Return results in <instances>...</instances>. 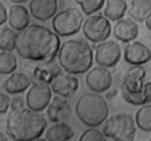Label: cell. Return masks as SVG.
I'll return each mask as SVG.
<instances>
[{
	"label": "cell",
	"mask_w": 151,
	"mask_h": 141,
	"mask_svg": "<svg viewBox=\"0 0 151 141\" xmlns=\"http://www.w3.org/2000/svg\"><path fill=\"white\" fill-rule=\"evenodd\" d=\"M8 21L12 29L20 32L26 29L30 23L29 11L22 4H13L9 10Z\"/></svg>",
	"instance_id": "cell-18"
},
{
	"label": "cell",
	"mask_w": 151,
	"mask_h": 141,
	"mask_svg": "<svg viewBox=\"0 0 151 141\" xmlns=\"http://www.w3.org/2000/svg\"><path fill=\"white\" fill-rule=\"evenodd\" d=\"M75 111L78 118L86 126L97 128L108 119L109 108L104 97L94 93L81 95L77 101Z\"/></svg>",
	"instance_id": "cell-4"
},
{
	"label": "cell",
	"mask_w": 151,
	"mask_h": 141,
	"mask_svg": "<svg viewBox=\"0 0 151 141\" xmlns=\"http://www.w3.org/2000/svg\"><path fill=\"white\" fill-rule=\"evenodd\" d=\"M48 141H69L75 135L72 128L65 122L55 123L46 131Z\"/></svg>",
	"instance_id": "cell-20"
},
{
	"label": "cell",
	"mask_w": 151,
	"mask_h": 141,
	"mask_svg": "<svg viewBox=\"0 0 151 141\" xmlns=\"http://www.w3.org/2000/svg\"><path fill=\"white\" fill-rule=\"evenodd\" d=\"M61 67L71 74H81L91 68L94 60L92 48L84 40L66 41L60 46L58 54Z\"/></svg>",
	"instance_id": "cell-3"
},
{
	"label": "cell",
	"mask_w": 151,
	"mask_h": 141,
	"mask_svg": "<svg viewBox=\"0 0 151 141\" xmlns=\"http://www.w3.org/2000/svg\"><path fill=\"white\" fill-rule=\"evenodd\" d=\"M30 14L35 19L46 21L54 17L58 8V0H30Z\"/></svg>",
	"instance_id": "cell-13"
},
{
	"label": "cell",
	"mask_w": 151,
	"mask_h": 141,
	"mask_svg": "<svg viewBox=\"0 0 151 141\" xmlns=\"http://www.w3.org/2000/svg\"><path fill=\"white\" fill-rule=\"evenodd\" d=\"M86 83L91 91L97 93L110 89L113 84L112 74L106 67L97 66L91 69L86 76Z\"/></svg>",
	"instance_id": "cell-10"
},
{
	"label": "cell",
	"mask_w": 151,
	"mask_h": 141,
	"mask_svg": "<svg viewBox=\"0 0 151 141\" xmlns=\"http://www.w3.org/2000/svg\"><path fill=\"white\" fill-rule=\"evenodd\" d=\"M17 33L7 26H3L0 30V49L2 51H11L16 48Z\"/></svg>",
	"instance_id": "cell-24"
},
{
	"label": "cell",
	"mask_w": 151,
	"mask_h": 141,
	"mask_svg": "<svg viewBox=\"0 0 151 141\" xmlns=\"http://www.w3.org/2000/svg\"><path fill=\"white\" fill-rule=\"evenodd\" d=\"M83 15L78 8L69 7L53 17L52 28L59 36L68 37L78 33L83 25Z\"/></svg>",
	"instance_id": "cell-6"
},
{
	"label": "cell",
	"mask_w": 151,
	"mask_h": 141,
	"mask_svg": "<svg viewBox=\"0 0 151 141\" xmlns=\"http://www.w3.org/2000/svg\"><path fill=\"white\" fill-rule=\"evenodd\" d=\"M128 13L135 21H146L151 18V0H131Z\"/></svg>",
	"instance_id": "cell-21"
},
{
	"label": "cell",
	"mask_w": 151,
	"mask_h": 141,
	"mask_svg": "<svg viewBox=\"0 0 151 141\" xmlns=\"http://www.w3.org/2000/svg\"><path fill=\"white\" fill-rule=\"evenodd\" d=\"M146 71L141 66H134L128 70L123 78L122 88L128 92L136 93L142 90Z\"/></svg>",
	"instance_id": "cell-16"
},
{
	"label": "cell",
	"mask_w": 151,
	"mask_h": 141,
	"mask_svg": "<svg viewBox=\"0 0 151 141\" xmlns=\"http://www.w3.org/2000/svg\"><path fill=\"white\" fill-rule=\"evenodd\" d=\"M128 9L125 0H107L104 9V16L111 21H119L122 19Z\"/></svg>",
	"instance_id": "cell-23"
},
{
	"label": "cell",
	"mask_w": 151,
	"mask_h": 141,
	"mask_svg": "<svg viewBox=\"0 0 151 141\" xmlns=\"http://www.w3.org/2000/svg\"><path fill=\"white\" fill-rule=\"evenodd\" d=\"M11 2L15 3V4H22V3L26 2L28 0H10Z\"/></svg>",
	"instance_id": "cell-34"
},
{
	"label": "cell",
	"mask_w": 151,
	"mask_h": 141,
	"mask_svg": "<svg viewBox=\"0 0 151 141\" xmlns=\"http://www.w3.org/2000/svg\"><path fill=\"white\" fill-rule=\"evenodd\" d=\"M137 123L131 115L119 113L111 116L103 123L102 132L106 137L114 141H134Z\"/></svg>",
	"instance_id": "cell-5"
},
{
	"label": "cell",
	"mask_w": 151,
	"mask_h": 141,
	"mask_svg": "<svg viewBox=\"0 0 151 141\" xmlns=\"http://www.w3.org/2000/svg\"><path fill=\"white\" fill-rule=\"evenodd\" d=\"M137 126L144 132H151V104H145L137 110L135 117Z\"/></svg>",
	"instance_id": "cell-25"
},
{
	"label": "cell",
	"mask_w": 151,
	"mask_h": 141,
	"mask_svg": "<svg viewBox=\"0 0 151 141\" xmlns=\"http://www.w3.org/2000/svg\"><path fill=\"white\" fill-rule=\"evenodd\" d=\"M60 46L59 35L42 25H29L17 34L16 49L27 60L51 61L58 54Z\"/></svg>",
	"instance_id": "cell-1"
},
{
	"label": "cell",
	"mask_w": 151,
	"mask_h": 141,
	"mask_svg": "<svg viewBox=\"0 0 151 141\" xmlns=\"http://www.w3.org/2000/svg\"><path fill=\"white\" fill-rule=\"evenodd\" d=\"M149 141H151V137L150 138V140H149Z\"/></svg>",
	"instance_id": "cell-36"
},
{
	"label": "cell",
	"mask_w": 151,
	"mask_h": 141,
	"mask_svg": "<svg viewBox=\"0 0 151 141\" xmlns=\"http://www.w3.org/2000/svg\"><path fill=\"white\" fill-rule=\"evenodd\" d=\"M75 2L81 5L86 15L91 16L103 8L106 0H75Z\"/></svg>",
	"instance_id": "cell-27"
},
{
	"label": "cell",
	"mask_w": 151,
	"mask_h": 141,
	"mask_svg": "<svg viewBox=\"0 0 151 141\" xmlns=\"http://www.w3.org/2000/svg\"><path fill=\"white\" fill-rule=\"evenodd\" d=\"M72 113V107L69 101L61 96L53 98L47 107V118L52 123L63 122L69 118Z\"/></svg>",
	"instance_id": "cell-14"
},
{
	"label": "cell",
	"mask_w": 151,
	"mask_h": 141,
	"mask_svg": "<svg viewBox=\"0 0 151 141\" xmlns=\"http://www.w3.org/2000/svg\"><path fill=\"white\" fill-rule=\"evenodd\" d=\"M61 66L59 62L55 60L51 61L42 62V63L35 66L32 71L33 82L51 84L57 76L62 73Z\"/></svg>",
	"instance_id": "cell-11"
},
{
	"label": "cell",
	"mask_w": 151,
	"mask_h": 141,
	"mask_svg": "<svg viewBox=\"0 0 151 141\" xmlns=\"http://www.w3.org/2000/svg\"><path fill=\"white\" fill-rule=\"evenodd\" d=\"M31 80L27 75L23 73H13L4 81V90L10 94H19L28 89L31 85Z\"/></svg>",
	"instance_id": "cell-19"
},
{
	"label": "cell",
	"mask_w": 151,
	"mask_h": 141,
	"mask_svg": "<svg viewBox=\"0 0 151 141\" xmlns=\"http://www.w3.org/2000/svg\"><path fill=\"white\" fill-rule=\"evenodd\" d=\"M122 51L118 43L114 41L102 42L96 47L94 59L100 66L111 68L119 62Z\"/></svg>",
	"instance_id": "cell-9"
},
{
	"label": "cell",
	"mask_w": 151,
	"mask_h": 141,
	"mask_svg": "<svg viewBox=\"0 0 151 141\" xmlns=\"http://www.w3.org/2000/svg\"><path fill=\"white\" fill-rule=\"evenodd\" d=\"M47 122L39 112L23 108L10 110L6 121V132L14 141H32L44 134Z\"/></svg>",
	"instance_id": "cell-2"
},
{
	"label": "cell",
	"mask_w": 151,
	"mask_h": 141,
	"mask_svg": "<svg viewBox=\"0 0 151 141\" xmlns=\"http://www.w3.org/2000/svg\"><path fill=\"white\" fill-rule=\"evenodd\" d=\"M139 26L133 19H124L117 21L114 26L113 34L115 38L124 43H129L137 38Z\"/></svg>",
	"instance_id": "cell-17"
},
{
	"label": "cell",
	"mask_w": 151,
	"mask_h": 141,
	"mask_svg": "<svg viewBox=\"0 0 151 141\" xmlns=\"http://www.w3.org/2000/svg\"><path fill=\"white\" fill-rule=\"evenodd\" d=\"M11 104L10 96L7 93H1L0 94V113L1 115L7 113Z\"/></svg>",
	"instance_id": "cell-29"
},
{
	"label": "cell",
	"mask_w": 151,
	"mask_h": 141,
	"mask_svg": "<svg viewBox=\"0 0 151 141\" xmlns=\"http://www.w3.org/2000/svg\"><path fill=\"white\" fill-rule=\"evenodd\" d=\"M50 87L53 92L60 96L69 98L78 91L79 81L75 76L61 73L51 82Z\"/></svg>",
	"instance_id": "cell-15"
},
{
	"label": "cell",
	"mask_w": 151,
	"mask_h": 141,
	"mask_svg": "<svg viewBox=\"0 0 151 141\" xmlns=\"http://www.w3.org/2000/svg\"><path fill=\"white\" fill-rule=\"evenodd\" d=\"M8 19V15H7V8L3 4V2H1L0 4V25L2 26L4 23Z\"/></svg>",
	"instance_id": "cell-31"
},
{
	"label": "cell",
	"mask_w": 151,
	"mask_h": 141,
	"mask_svg": "<svg viewBox=\"0 0 151 141\" xmlns=\"http://www.w3.org/2000/svg\"><path fill=\"white\" fill-rule=\"evenodd\" d=\"M32 141H48V140L47 139V138H38V139H36V140H32Z\"/></svg>",
	"instance_id": "cell-35"
},
{
	"label": "cell",
	"mask_w": 151,
	"mask_h": 141,
	"mask_svg": "<svg viewBox=\"0 0 151 141\" xmlns=\"http://www.w3.org/2000/svg\"><path fill=\"white\" fill-rule=\"evenodd\" d=\"M24 107V100L21 95H15L11 100L10 110H17L23 109Z\"/></svg>",
	"instance_id": "cell-30"
},
{
	"label": "cell",
	"mask_w": 151,
	"mask_h": 141,
	"mask_svg": "<svg viewBox=\"0 0 151 141\" xmlns=\"http://www.w3.org/2000/svg\"><path fill=\"white\" fill-rule=\"evenodd\" d=\"M124 59L131 65L142 66L151 60V50L139 41L131 43L124 50Z\"/></svg>",
	"instance_id": "cell-12"
},
{
	"label": "cell",
	"mask_w": 151,
	"mask_h": 141,
	"mask_svg": "<svg viewBox=\"0 0 151 141\" xmlns=\"http://www.w3.org/2000/svg\"><path fill=\"white\" fill-rule=\"evenodd\" d=\"M18 62L16 57L10 51H1L0 54V73L10 74L16 70Z\"/></svg>",
	"instance_id": "cell-26"
},
{
	"label": "cell",
	"mask_w": 151,
	"mask_h": 141,
	"mask_svg": "<svg viewBox=\"0 0 151 141\" xmlns=\"http://www.w3.org/2000/svg\"><path fill=\"white\" fill-rule=\"evenodd\" d=\"M52 88L48 84L33 82L26 95L28 108L36 112H41L51 102Z\"/></svg>",
	"instance_id": "cell-8"
},
{
	"label": "cell",
	"mask_w": 151,
	"mask_h": 141,
	"mask_svg": "<svg viewBox=\"0 0 151 141\" xmlns=\"http://www.w3.org/2000/svg\"><path fill=\"white\" fill-rule=\"evenodd\" d=\"M104 134L100 129L91 127L82 133L79 141H106Z\"/></svg>",
	"instance_id": "cell-28"
},
{
	"label": "cell",
	"mask_w": 151,
	"mask_h": 141,
	"mask_svg": "<svg viewBox=\"0 0 151 141\" xmlns=\"http://www.w3.org/2000/svg\"><path fill=\"white\" fill-rule=\"evenodd\" d=\"M121 89L124 99L132 105H145L151 101V82L145 84L142 90L136 93L128 92L122 88H121Z\"/></svg>",
	"instance_id": "cell-22"
},
{
	"label": "cell",
	"mask_w": 151,
	"mask_h": 141,
	"mask_svg": "<svg viewBox=\"0 0 151 141\" xmlns=\"http://www.w3.org/2000/svg\"><path fill=\"white\" fill-rule=\"evenodd\" d=\"M83 32L86 38L91 42H104L111 35V25L106 16L91 15L84 21Z\"/></svg>",
	"instance_id": "cell-7"
},
{
	"label": "cell",
	"mask_w": 151,
	"mask_h": 141,
	"mask_svg": "<svg viewBox=\"0 0 151 141\" xmlns=\"http://www.w3.org/2000/svg\"><path fill=\"white\" fill-rule=\"evenodd\" d=\"M0 141H8L7 137L5 136V135L3 132L0 133Z\"/></svg>",
	"instance_id": "cell-33"
},
{
	"label": "cell",
	"mask_w": 151,
	"mask_h": 141,
	"mask_svg": "<svg viewBox=\"0 0 151 141\" xmlns=\"http://www.w3.org/2000/svg\"><path fill=\"white\" fill-rule=\"evenodd\" d=\"M145 25H146V27H147L149 30L151 31V18H150V19H147V20L146 21Z\"/></svg>",
	"instance_id": "cell-32"
}]
</instances>
